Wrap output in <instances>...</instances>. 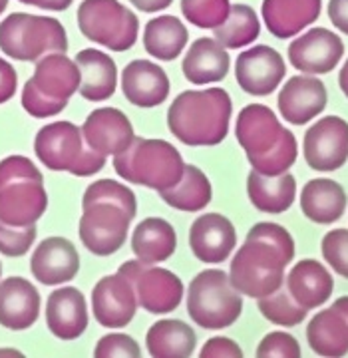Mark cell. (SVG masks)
<instances>
[{
	"label": "cell",
	"instance_id": "obj_5",
	"mask_svg": "<svg viewBox=\"0 0 348 358\" xmlns=\"http://www.w3.org/2000/svg\"><path fill=\"white\" fill-rule=\"evenodd\" d=\"M80 88V72L66 52H50L36 60L34 76L22 88L20 102L32 117H54L64 112Z\"/></svg>",
	"mask_w": 348,
	"mask_h": 358
},
{
	"label": "cell",
	"instance_id": "obj_39",
	"mask_svg": "<svg viewBox=\"0 0 348 358\" xmlns=\"http://www.w3.org/2000/svg\"><path fill=\"white\" fill-rule=\"evenodd\" d=\"M36 225L28 227H14L0 221V253L4 257L26 255L36 241Z\"/></svg>",
	"mask_w": 348,
	"mask_h": 358
},
{
	"label": "cell",
	"instance_id": "obj_38",
	"mask_svg": "<svg viewBox=\"0 0 348 358\" xmlns=\"http://www.w3.org/2000/svg\"><path fill=\"white\" fill-rule=\"evenodd\" d=\"M94 201H110V203L119 205L133 217L138 213L136 193L131 192L128 185L117 183L114 179H98L88 185V189L84 192V197H82V205L94 203Z\"/></svg>",
	"mask_w": 348,
	"mask_h": 358
},
{
	"label": "cell",
	"instance_id": "obj_30",
	"mask_svg": "<svg viewBox=\"0 0 348 358\" xmlns=\"http://www.w3.org/2000/svg\"><path fill=\"white\" fill-rule=\"evenodd\" d=\"M307 341L312 352L338 358L348 352V319L335 305L317 313L307 327Z\"/></svg>",
	"mask_w": 348,
	"mask_h": 358
},
{
	"label": "cell",
	"instance_id": "obj_42",
	"mask_svg": "<svg viewBox=\"0 0 348 358\" xmlns=\"http://www.w3.org/2000/svg\"><path fill=\"white\" fill-rule=\"evenodd\" d=\"M96 357H128V358H140L142 357V348L140 345L124 333H112L102 336L98 341V345L94 348Z\"/></svg>",
	"mask_w": 348,
	"mask_h": 358
},
{
	"label": "cell",
	"instance_id": "obj_45",
	"mask_svg": "<svg viewBox=\"0 0 348 358\" xmlns=\"http://www.w3.org/2000/svg\"><path fill=\"white\" fill-rule=\"evenodd\" d=\"M328 18L340 30L342 34L348 36V0H331L328 2Z\"/></svg>",
	"mask_w": 348,
	"mask_h": 358
},
{
	"label": "cell",
	"instance_id": "obj_27",
	"mask_svg": "<svg viewBox=\"0 0 348 358\" xmlns=\"http://www.w3.org/2000/svg\"><path fill=\"white\" fill-rule=\"evenodd\" d=\"M231 68V58L227 48H223L215 38H197L183 56L181 72L194 86L217 84L225 80Z\"/></svg>",
	"mask_w": 348,
	"mask_h": 358
},
{
	"label": "cell",
	"instance_id": "obj_43",
	"mask_svg": "<svg viewBox=\"0 0 348 358\" xmlns=\"http://www.w3.org/2000/svg\"><path fill=\"white\" fill-rule=\"evenodd\" d=\"M201 358H211V357H225V358H241L243 357V350L241 346L237 345L231 338H225V336H215V338H209L205 346L201 348Z\"/></svg>",
	"mask_w": 348,
	"mask_h": 358
},
{
	"label": "cell",
	"instance_id": "obj_4",
	"mask_svg": "<svg viewBox=\"0 0 348 358\" xmlns=\"http://www.w3.org/2000/svg\"><path fill=\"white\" fill-rule=\"evenodd\" d=\"M48 209L44 176L26 155L0 162V221L14 227L36 225Z\"/></svg>",
	"mask_w": 348,
	"mask_h": 358
},
{
	"label": "cell",
	"instance_id": "obj_3",
	"mask_svg": "<svg viewBox=\"0 0 348 358\" xmlns=\"http://www.w3.org/2000/svg\"><path fill=\"white\" fill-rule=\"evenodd\" d=\"M233 102L223 88L181 92L168 110L169 131L185 145H219L229 134Z\"/></svg>",
	"mask_w": 348,
	"mask_h": 358
},
{
	"label": "cell",
	"instance_id": "obj_26",
	"mask_svg": "<svg viewBox=\"0 0 348 358\" xmlns=\"http://www.w3.org/2000/svg\"><path fill=\"white\" fill-rule=\"evenodd\" d=\"M80 72V96L88 102H106L117 88V66L112 56L96 48L80 50L74 58Z\"/></svg>",
	"mask_w": 348,
	"mask_h": 358
},
{
	"label": "cell",
	"instance_id": "obj_22",
	"mask_svg": "<svg viewBox=\"0 0 348 358\" xmlns=\"http://www.w3.org/2000/svg\"><path fill=\"white\" fill-rule=\"evenodd\" d=\"M38 289L22 277L0 281V324L8 331H26L40 317Z\"/></svg>",
	"mask_w": 348,
	"mask_h": 358
},
{
	"label": "cell",
	"instance_id": "obj_11",
	"mask_svg": "<svg viewBox=\"0 0 348 358\" xmlns=\"http://www.w3.org/2000/svg\"><path fill=\"white\" fill-rule=\"evenodd\" d=\"M84 213L80 217L78 233L82 245L98 257H110L117 253L129 233L133 215L124 207L110 201H94L82 205Z\"/></svg>",
	"mask_w": 348,
	"mask_h": 358
},
{
	"label": "cell",
	"instance_id": "obj_2",
	"mask_svg": "<svg viewBox=\"0 0 348 358\" xmlns=\"http://www.w3.org/2000/svg\"><path fill=\"white\" fill-rule=\"evenodd\" d=\"M235 136L251 167L259 173L279 176L297 162L295 134L284 128L271 108L263 103H249L239 112Z\"/></svg>",
	"mask_w": 348,
	"mask_h": 358
},
{
	"label": "cell",
	"instance_id": "obj_13",
	"mask_svg": "<svg viewBox=\"0 0 348 358\" xmlns=\"http://www.w3.org/2000/svg\"><path fill=\"white\" fill-rule=\"evenodd\" d=\"M305 162L314 171H336L348 162V122L326 115L314 122L303 140Z\"/></svg>",
	"mask_w": 348,
	"mask_h": 358
},
{
	"label": "cell",
	"instance_id": "obj_17",
	"mask_svg": "<svg viewBox=\"0 0 348 358\" xmlns=\"http://www.w3.org/2000/svg\"><path fill=\"white\" fill-rule=\"evenodd\" d=\"M328 102V92L326 86L319 78L314 76H298L289 78L284 86L279 92V112L293 126H305L310 120L323 114Z\"/></svg>",
	"mask_w": 348,
	"mask_h": 358
},
{
	"label": "cell",
	"instance_id": "obj_23",
	"mask_svg": "<svg viewBox=\"0 0 348 358\" xmlns=\"http://www.w3.org/2000/svg\"><path fill=\"white\" fill-rule=\"evenodd\" d=\"M323 10V0H263L261 14L275 38L289 40L314 24Z\"/></svg>",
	"mask_w": 348,
	"mask_h": 358
},
{
	"label": "cell",
	"instance_id": "obj_52",
	"mask_svg": "<svg viewBox=\"0 0 348 358\" xmlns=\"http://www.w3.org/2000/svg\"><path fill=\"white\" fill-rule=\"evenodd\" d=\"M0 279H2V263H0Z\"/></svg>",
	"mask_w": 348,
	"mask_h": 358
},
{
	"label": "cell",
	"instance_id": "obj_29",
	"mask_svg": "<svg viewBox=\"0 0 348 358\" xmlns=\"http://www.w3.org/2000/svg\"><path fill=\"white\" fill-rule=\"evenodd\" d=\"M347 203V192L335 179H310L300 192V209L312 223H336L345 215Z\"/></svg>",
	"mask_w": 348,
	"mask_h": 358
},
{
	"label": "cell",
	"instance_id": "obj_19",
	"mask_svg": "<svg viewBox=\"0 0 348 358\" xmlns=\"http://www.w3.org/2000/svg\"><path fill=\"white\" fill-rule=\"evenodd\" d=\"M189 247L201 263L217 265L227 261L237 247V233L225 215L205 213L195 219L189 227Z\"/></svg>",
	"mask_w": 348,
	"mask_h": 358
},
{
	"label": "cell",
	"instance_id": "obj_48",
	"mask_svg": "<svg viewBox=\"0 0 348 358\" xmlns=\"http://www.w3.org/2000/svg\"><path fill=\"white\" fill-rule=\"evenodd\" d=\"M338 86L342 90V94L348 98V60L342 66V70L338 72Z\"/></svg>",
	"mask_w": 348,
	"mask_h": 358
},
{
	"label": "cell",
	"instance_id": "obj_51",
	"mask_svg": "<svg viewBox=\"0 0 348 358\" xmlns=\"http://www.w3.org/2000/svg\"><path fill=\"white\" fill-rule=\"evenodd\" d=\"M0 355H20L18 350H10V348H6V350H0Z\"/></svg>",
	"mask_w": 348,
	"mask_h": 358
},
{
	"label": "cell",
	"instance_id": "obj_28",
	"mask_svg": "<svg viewBox=\"0 0 348 358\" xmlns=\"http://www.w3.org/2000/svg\"><path fill=\"white\" fill-rule=\"evenodd\" d=\"M247 195L251 205L269 215H279L291 209L297 197V179L291 171L279 176H265L251 171L247 176Z\"/></svg>",
	"mask_w": 348,
	"mask_h": 358
},
{
	"label": "cell",
	"instance_id": "obj_33",
	"mask_svg": "<svg viewBox=\"0 0 348 358\" xmlns=\"http://www.w3.org/2000/svg\"><path fill=\"white\" fill-rule=\"evenodd\" d=\"M189 32L177 16L161 14L152 18L143 30V48L161 62H171L187 46Z\"/></svg>",
	"mask_w": 348,
	"mask_h": 358
},
{
	"label": "cell",
	"instance_id": "obj_37",
	"mask_svg": "<svg viewBox=\"0 0 348 358\" xmlns=\"http://www.w3.org/2000/svg\"><path fill=\"white\" fill-rule=\"evenodd\" d=\"M180 4L185 20L203 30L223 24L231 10L229 0H181Z\"/></svg>",
	"mask_w": 348,
	"mask_h": 358
},
{
	"label": "cell",
	"instance_id": "obj_9",
	"mask_svg": "<svg viewBox=\"0 0 348 358\" xmlns=\"http://www.w3.org/2000/svg\"><path fill=\"white\" fill-rule=\"evenodd\" d=\"M0 50L20 62H36L50 52H68V34L52 16L13 13L0 22Z\"/></svg>",
	"mask_w": 348,
	"mask_h": 358
},
{
	"label": "cell",
	"instance_id": "obj_15",
	"mask_svg": "<svg viewBox=\"0 0 348 358\" xmlns=\"http://www.w3.org/2000/svg\"><path fill=\"white\" fill-rule=\"evenodd\" d=\"M287 64L279 52L257 44L249 50L241 52L235 62V78L243 92L251 96H269L281 86Z\"/></svg>",
	"mask_w": 348,
	"mask_h": 358
},
{
	"label": "cell",
	"instance_id": "obj_46",
	"mask_svg": "<svg viewBox=\"0 0 348 358\" xmlns=\"http://www.w3.org/2000/svg\"><path fill=\"white\" fill-rule=\"evenodd\" d=\"M26 6H34V8H40V10H50V13H62V10H68L72 6L74 0H18Z\"/></svg>",
	"mask_w": 348,
	"mask_h": 358
},
{
	"label": "cell",
	"instance_id": "obj_40",
	"mask_svg": "<svg viewBox=\"0 0 348 358\" xmlns=\"http://www.w3.org/2000/svg\"><path fill=\"white\" fill-rule=\"evenodd\" d=\"M324 263H328L336 275L348 279V229L328 231L321 243Z\"/></svg>",
	"mask_w": 348,
	"mask_h": 358
},
{
	"label": "cell",
	"instance_id": "obj_12",
	"mask_svg": "<svg viewBox=\"0 0 348 358\" xmlns=\"http://www.w3.org/2000/svg\"><path fill=\"white\" fill-rule=\"evenodd\" d=\"M119 273L131 282L138 305L152 315H168L180 307L183 282L169 268L155 267L142 261H126Z\"/></svg>",
	"mask_w": 348,
	"mask_h": 358
},
{
	"label": "cell",
	"instance_id": "obj_47",
	"mask_svg": "<svg viewBox=\"0 0 348 358\" xmlns=\"http://www.w3.org/2000/svg\"><path fill=\"white\" fill-rule=\"evenodd\" d=\"M129 4H131L133 8H138L140 13L154 14L169 8V6L173 4V0H129Z\"/></svg>",
	"mask_w": 348,
	"mask_h": 358
},
{
	"label": "cell",
	"instance_id": "obj_32",
	"mask_svg": "<svg viewBox=\"0 0 348 358\" xmlns=\"http://www.w3.org/2000/svg\"><path fill=\"white\" fill-rule=\"evenodd\" d=\"M145 346L154 358H187L197 346V334L180 319L157 320L145 334Z\"/></svg>",
	"mask_w": 348,
	"mask_h": 358
},
{
	"label": "cell",
	"instance_id": "obj_18",
	"mask_svg": "<svg viewBox=\"0 0 348 358\" xmlns=\"http://www.w3.org/2000/svg\"><path fill=\"white\" fill-rule=\"evenodd\" d=\"M80 271V255L76 247L66 237H48L40 241L30 257V273L42 285L56 287L76 279Z\"/></svg>",
	"mask_w": 348,
	"mask_h": 358
},
{
	"label": "cell",
	"instance_id": "obj_16",
	"mask_svg": "<svg viewBox=\"0 0 348 358\" xmlns=\"http://www.w3.org/2000/svg\"><path fill=\"white\" fill-rule=\"evenodd\" d=\"M92 310L100 327L124 329L136 317L138 299L131 282L117 271L96 282L92 291Z\"/></svg>",
	"mask_w": 348,
	"mask_h": 358
},
{
	"label": "cell",
	"instance_id": "obj_21",
	"mask_svg": "<svg viewBox=\"0 0 348 358\" xmlns=\"http://www.w3.org/2000/svg\"><path fill=\"white\" fill-rule=\"evenodd\" d=\"M88 305L80 289L60 287L46 301V324L56 338L76 341L88 329Z\"/></svg>",
	"mask_w": 348,
	"mask_h": 358
},
{
	"label": "cell",
	"instance_id": "obj_50",
	"mask_svg": "<svg viewBox=\"0 0 348 358\" xmlns=\"http://www.w3.org/2000/svg\"><path fill=\"white\" fill-rule=\"evenodd\" d=\"M8 8V0H0V16H2V13Z\"/></svg>",
	"mask_w": 348,
	"mask_h": 358
},
{
	"label": "cell",
	"instance_id": "obj_31",
	"mask_svg": "<svg viewBox=\"0 0 348 358\" xmlns=\"http://www.w3.org/2000/svg\"><path fill=\"white\" fill-rule=\"evenodd\" d=\"M177 235L173 225L161 217H147L131 233V251L142 263H164L175 253Z\"/></svg>",
	"mask_w": 348,
	"mask_h": 358
},
{
	"label": "cell",
	"instance_id": "obj_6",
	"mask_svg": "<svg viewBox=\"0 0 348 358\" xmlns=\"http://www.w3.org/2000/svg\"><path fill=\"white\" fill-rule=\"evenodd\" d=\"M114 169L128 183L164 192L180 181L185 162L169 141L133 138L122 154L114 155Z\"/></svg>",
	"mask_w": 348,
	"mask_h": 358
},
{
	"label": "cell",
	"instance_id": "obj_36",
	"mask_svg": "<svg viewBox=\"0 0 348 358\" xmlns=\"http://www.w3.org/2000/svg\"><path fill=\"white\" fill-rule=\"evenodd\" d=\"M259 310L265 319L279 327H298L307 319L309 310L300 307L287 289H277L275 293L259 299Z\"/></svg>",
	"mask_w": 348,
	"mask_h": 358
},
{
	"label": "cell",
	"instance_id": "obj_35",
	"mask_svg": "<svg viewBox=\"0 0 348 358\" xmlns=\"http://www.w3.org/2000/svg\"><path fill=\"white\" fill-rule=\"evenodd\" d=\"M261 34V22L257 13L249 4H231L225 22L213 28V36L227 50H237L253 44Z\"/></svg>",
	"mask_w": 348,
	"mask_h": 358
},
{
	"label": "cell",
	"instance_id": "obj_7",
	"mask_svg": "<svg viewBox=\"0 0 348 358\" xmlns=\"http://www.w3.org/2000/svg\"><path fill=\"white\" fill-rule=\"evenodd\" d=\"M34 154L50 171H68L76 178L96 176L106 166V155L86 143L82 128L64 120L38 129L34 138Z\"/></svg>",
	"mask_w": 348,
	"mask_h": 358
},
{
	"label": "cell",
	"instance_id": "obj_14",
	"mask_svg": "<svg viewBox=\"0 0 348 358\" xmlns=\"http://www.w3.org/2000/svg\"><path fill=\"white\" fill-rule=\"evenodd\" d=\"M345 56V42L333 30L317 26L289 44V62L305 74H328Z\"/></svg>",
	"mask_w": 348,
	"mask_h": 358
},
{
	"label": "cell",
	"instance_id": "obj_1",
	"mask_svg": "<svg viewBox=\"0 0 348 358\" xmlns=\"http://www.w3.org/2000/svg\"><path fill=\"white\" fill-rule=\"evenodd\" d=\"M295 239L279 223L263 221L247 233L229 265V281L245 296L261 299L281 289L284 268L295 259Z\"/></svg>",
	"mask_w": 348,
	"mask_h": 358
},
{
	"label": "cell",
	"instance_id": "obj_20",
	"mask_svg": "<svg viewBox=\"0 0 348 358\" xmlns=\"http://www.w3.org/2000/svg\"><path fill=\"white\" fill-rule=\"evenodd\" d=\"M82 134L92 150L100 152L106 157L122 154L136 138L128 115L117 108H108V106L94 110L86 117Z\"/></svg>",
	"mask_w": 348,
	"mask_h": 358
},
{
	"label": "cell",
	"instance_id": "obj_44",
	"mask_svg": "<svg viewBox=\"0 0 348 358\" xmlns=\"http://www.w3.org/2000/svg\"><path fill=\"white\" fill-rule=\"evenodd\" d=\"M16 90H18V76L14 66L8 60L0 58V103L13 100Z\"/></svg>",
	"mask_w": 348,
	"mask_h": 358
},
{
	"label": "cell",
	"instance_id": "obj_49",
	"mask_svg": "<svg viewBox=\"0 0 348 358\" xmlns=\"http://www.w3.org/2000/svg\"><path fill=\"white\" fill-rule=\"evenodd\" d=\"M333 305L340 308V310L345 313V317H347V319H348V296H340V299H336Z\"/></svg>",
	"mask_w": 348,
	"mask_h": 358
},
{
	"label": "cell",
	"instance_id": "obj_8",
	"mask_svg": "<svg viewBox=\"0 0 348 358\" xmlns=\"http://www.w3.org/2000/svg\"><path fill=\"white\" fill-rule=\"evenodd\" d=\"M187 313L197 327L221 331L233 327L243 313V294L221 268H205L195 275L187 289Z\"/></svg>",
	"mask_w": 348,
	"mask_h": 358
},
{
	"label": "cell",
	"instance_id": "obj_10",
	"mask_svg": "<svg viewBox=\"0 0 348 358\" xmlns=\"http://www.w3.org/2000/svg\"><path fill=\"white\" fill-rule=\"evenodd\" d=\"M80 32L103 48L128 52L140 32L136 13L119 0H84L76 14Z\"/></svg>",
	"mask_w": 348,
	"mask_h": 358
},
{
	"label": "cell",
	"instance_id": "obj_25",
	"mask_svg": "<svg viewBox=\"0 0 348 358\" xmlns=\"http://www.w3.org/2000/svg\"><path fill=\"white\" fill-rule=\"evenodd\" d=\"M284 289L307 310L324 305L335 291V279L321 261L303 259L284 277Z\"/></svg>",
	"mask_w": 348,
	"mask_h": 358
},
{
	"label": "cell",
	"instance_id": "obj_34",
	"mask_svg": "<svg viewBox=\"0 0 348 358\" xmlns=\"http://www.w3.org/2000/svg\"><path fill=\"white\" fill-rule=\"evenodd\" d=\"M157 193L169 207L177 211H185V213H195V211L205 209L213 197L209 178L199 167L189 166V164H185L183 176L173 187Z\"/></svg>",
	"mask_w": 348,
	"mask_h": 358
},
{
	"label": "cell",
	"instance_id": "obj_41",
	"mask_svg": "<svg viewBox=\"0 0 348 358\" xmlns=\"http://www.w3.org/2000/svg\"><path fill=\"white\" fill-rule=\"evenodd\" d=\"M257 357H284V358H298L300 357V345L293 334L284 331H273L257 346Z\"/></svg>",
	"mask_w": 348,
	"mask_h": 358
},
{
	"label": "cell",
	"instance_id": "obj_24",
	"mask_svg": "<svg viewBox=\"0 0 348 358\" xmlns=\"http://www.w3.org/2000/svg\"><path fill=\"white\" fill-rule=\"evenodd\" d=\"M122 90L129 103L138 108H155L169 96V78L161 66L150 60H133L122 72Z\"/></svg>",
	"mask_w": 348,
	"mask_h": 358
}]
</instances>
